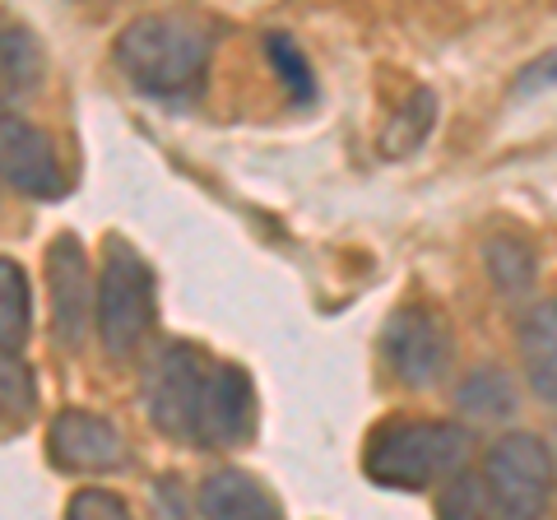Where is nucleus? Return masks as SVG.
<instances>
[{
	"mask_svg": "<svg viewBox=\"0 0 557 520\" xmlns=\"http://www.w3.org/2000/svg\"><path fill=\"white\" fill-rule=\"evenodd\" d=\"M145 405L159 432L196 446H237L251 437L256 400L242 368L205 358L190 344H168L145 376Z\"/></svg>",
	"mask_w": 557,
	"mask_h": 520,
	"instance_id": "obj_1",
	"label": "nucleus"
},
{
	"mask_svg": "<svg viewBox=\"0 0 557 520\" xmlns=\"http://www.w3.org/2000/svg\"><path fill=\"white\" fill-rule=\"evenodd\" d=\"M469 456V432L456 423H418V419H391L368 437V479L386 488L423 493L442 479H456Z\"/></svg>",
	"mask_w": 557,
	"mask_h": 520,
	"instance_id": "obj_2",
	"label": "nucleus"
},
{
	"mask_svg": "<svg viewBox=\"0 0 557 520\" xmlns=\"http://www.w3.org/2000/svg\"><path fill=\"white\" fill-rule=\"evenodd\" d=\"M209 38L182 14H145L116 38V65L149 94H182L200 79Z\"/></svg>",
	"mask_w": 557,
	"mask_h": 520,
	"instance_id": "obj_3",
	"label": "nucleus"
},
{
	"mask_svg": "<svg viewBox=\"0 0 557 520\" xmlns=\"http://www.w3.org/2000/svg\"><path fill=\"white\" fill-rule=\"evenodd\" d=\"M153 325V274L126 242H108L98 274V339L108 354H131Z\"/></svg>",
	"mask_w": 557,
	"mask_h": 520,
	"instance_id": "obj_4",
	"label": "nucleus"
},
{
	"mask_svg": "<svg viewBox=\"0 0 557 520\" xmlns=\"http://www.w3.org/2000/svg\"><path fill=\"white\" fill-rule=\"evenodd\" d=\"M483 483L507 520H539L548 507V493H553L548 446L530 437V432L502 437L483 460Z\"/></svg>",
	"mask_w": 557,
	"mask_h": 520,
	"instance_id": "obj_5",
	"label": "nucleus"
},
{
	"mask_svg": "<svg viewBox=\"0 0 557 520\" xmlns=\"http://www.w3.org/2000/svg\"><path fill=\"white\" fill-rule=\"evenodd\" d=\"M386 358L409 386H437L450 368V325L432 307H399L386 321Z\"/></svg>",
	"mask_w": 557,
	"mask_h": 520,
	"instance_id": "obj_6",
	"label": "nucleus"
},
{
	"mask_svg": "<svg viewBox=\"0 0 557 520\" xmlns=\"http://www.w3.org/2000/svg\"><path fill=\"white\" fill-rule=\"evenodd\" d=\"M0 168H5V186L20 190V196H33V200L65 196L57 140L14 112H5V121H0Z\"/></svg>",
	"mask_w": 557,
	"mask_h": 520,
	"instance_id": "obj_7",
	"label": "nucleus"
},
{
	"mask_svg": "<svg viewBox=\"0 0 557 520\" xmlns=\"http://www.w3.org/2000/svg\"><path fill=\"white\" fill-rule=\"evenodd\" d=\"M47 288H51V335L61 344H75L89 331V256L75 237H57L47 247Z\"/></svg>",
	"mask_w": 557,
	"mask_h": 520,
	"instance_id": "obj_8",
	"label": "nucleus"
},
{
	"mask_svg": "<svg viewBox=\"0 0 557 520\" xmlns=\"http://www.w3.org/2000/svg\"><path fill=\"white\" fill-rule=\"evenodd\" d=\"M47 446H51V465L75 470V474H102L126 460L121 432L102 419V413H84V409H65L61 419L51 423Z\"/></svg>",
	"mask_w": 557,
	"mask_h": 520,
	"instance_id": "obj_9",
	"label": "nucleus"
},
{
	"mask_svg": "<svg viewBox=\"0 0 557 520\" xmlns=\"http://www.w3.org/2000/svg\"><path fill=\"white\" fill-rule=\"evenodd\" d=\"M200 511L209 520H284L278 502L242 470L209 474L205 488H200Z\"/></svg>",
	"mask_w": 557,
	"mask_h": 520,
	"instance_id": "obj_10",
	"label": "nucleus"
},
{
	"mask_svg": "<svg viewBox=\"0 0 557 520\" xmlns=\"http://www.w3.org/2000/svg\"><path fill=\"white\" fill-rule=\"evenodd\" d=\"M520 362H525V376L534 395L557 400V298L534 302L525 317H520Z\"/></svg>",
	"mask_w": 557,
	"mask_h": 520,
	"instance_id": "obj_11",
	"label": "nucleus"
},
{
	"mask_svg": "<svg viewBox=\"0 0 557 520\" xmlns=\"http://www.w3.org/2000/svg\"><path fill=\"white\" fill-rule=\"evenodd\" d=\"M0 293H5V302H0V344H5V358H14V349L28 335V284L10 256L0 260Z\"/></svg>",
	"mask_w": 557,
	"mask_h": 520,
	"instance_id": "obj_12",
	"label": "nucleus"
},
{
	"mask_svg": "<svg viewBox=\"0 0 557 520\" xmlns=\"http://www.w3.org/2000/svg\"><path fill=\"white\" fill-rule=\"evenodd\" d=\"M432 112H437V98L432 94H423L418 89L405 108H399L395 116H391V126H386V153H395V159H405V153H413L418 145H423V135L432 131Z\"/></svg>",
	"mask_w": 557,
	"mask_h": 520,
	"instance_id": "obj_13",
	"label": "nucleus"
},
{
	"mask_svg": "<svg viewBox=\"0 0 557 520\" xmlns=\"http://www.w3.org/2000/svg\"><path fill=\"white\" fill-rule=\"evenodd\" d=\"M38 75H42L38 42H33L24 28H5V102L33 94Z\"/></svg>",
	"mask_w": 557,
	"mask_h": 520,
	"instance_id": "obj_14",
	"label": "nucleus"
},
{
	"mask_svg": "<svg viewBox=\"0 0 557 520\" xmlns=\"http://www.w3.org/2000/svg\"><path fill=\"white\" fill-rule=\"evenodd\" d=\"M437 516L442 520H507L497 511V502L493 493H487V483L483 479H450V488L442 493L437 502Z\"/></svg>",
	"mask_w": 557,
	"mask_h": 520,
	"instance_id": "obj_15",
	"label": "nucleus"
},
{
	"mask_svg": "<svg viewBox=\"0 0 557 520\" xmlns=\"http://www.w3.org/2000/svg\"><path fill=\"white\" fill-rule=\"evenodd\" d=\"M460 409L479 413V419H502V413L516 409V395L502 372H474L460 386Z\"/></svg>",
	"mask_w": 557,
	"mask_h": 520,
	"instance_id": "obj_16",
	"label": "nucleus"
},
{
	"mask_svg": "<svg viewBox=\"0 0 557 520\" xmlns=\"http://www.w3.org/2000/svg\"><path fill=\"white\" fill-rule=\"evenodd\" d=\"M265 51H270L274 71H278V79H284V89L293 98L307 102L311 94H317V84H311V65H307V57L298 51V42L284 38V33H274V38H265Z\"/></svg>",
	"mask_w": 557,
	"mask_h": 520,
	"instance_id": "obj_17",
	"label": "nucleus"
},
{
	"mask_svg": "<svg viewBox=\"0 0 557 520\" xmlns=\"http://www.w3.org/2000/svg\"><path fill=\"white\" fill-rule=\"evenodd\" d=\"M487 265H493V280L502 288H525L530 274H534V260L520 242L502 237V242H487Z\"/></svg>",
	"mask_w": 557,
	"mask_h": 520,
	"instance_id": "obj_18",
	"label": "nucleus"
},
{
	"mask_svg": "<svg viewBox=\"0 0 557 520\" xmlns=\"http://www.w3.org/2000/svg\"><path fill=\"white\" fill-rule=\"evenodd\" d=\"M33 409H38V395H33V381H28V368L24 362L5 358V419L10 423H28Z\"/></svg>",
	"mask_w": 557,
	"mask_h": 520,
	"instance_id": "obj_19",
	"label": "nucleus"
},
{
	"mask_svg": "<svg viewBox=\"0 0 557 520\" xmlns=\"http://www.w3.org/2000/svg\"><path fill=\"white\" fill-rule=\"evenodd\" d=\"M65 520H131V511H126V502L112 497V493L84 488V493H75V502H70Z\"/></svg>",
	"mask_w": 557,
	"mask_h": 520,
	"instance_id": "obj_20",
	"label": "nucleus"
},
{
	"mask_svg": "<svg viewBox=\"0 0 557 520\" xmlns=\"http://www.w3.org/2000/svg\"><path fill=\"white\" fill-rule=\"evenodd\" d=\"M539 89H557V47L544 51L539 61H530L516 79V94H539Z\"/></svg>",
	"mask_w": 557,
	"mask_h": 520,
	"instance_id": "obj_21",
	"label": "nucleus"
}]
</instances>
